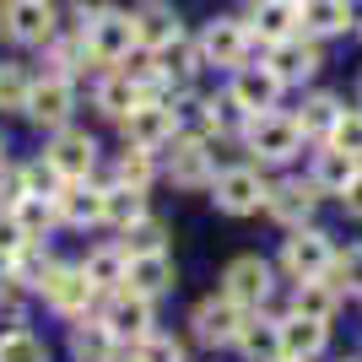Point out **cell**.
<instances>
[{"label": "cell", "mask_w": 362, "mask_h": 362, "mask_svg": "<svg viewBox=\"0 0 362 362\" xmlns=\"http://www.w3.org/2000/svg\"><path fill=\"white\" fill-rule=\"evenodd\" d=\"M222 298H227V303H238L243 314H249V308H259V303L271 298V259L238 255V259L222 271Z\"/></svg>", "instance_id": "obj_7"}, {"label": "cell", "mask_w": 362, "mask_h": 362, "mask_svg": "<svg viewBox=\"0 0 362 362\" xmlns=\"http://www.w3.org/2000/svg\"><path fill=\"white\" fill-rule=\"evenodd\" d=\"M346 16H351V33L362 38V0H346Z\"/></svg>", "instance_id": "obj_44"}, {"label": "cell", "mask_w": 362, "mask_h": 362, "mask_svg": "<svg viewBox=\"0 0 362 362\" xmlns=\"http://www.w3.org/2000/svg\"><path fill=\"white\" fill-rule=\"evenodd\" d=\"M168 173H173V184L179 189H211V151H206V141H179L173 146V163H168Z\"/></svg>", "instance_id": "obj_21"}, {"label": "cell", "mask_w": 362, "mask_h": 362, "mask_svg": "<svg viewBox=\"0 0 362 362\" xmlns=\"http://www.w3.org/2000/svg\"><path fill=\"white\" fill-rule=\"evenodd\" d=\"M44 157L60 168L71 184H81L92 173V163H98V141H92L87 130H71V124H65V130H54V141H49Z\"/></svg>", "instance_id": "obj_13"}, {"label": "cell", "mask_w": 362, "mask_h": 362, "mask_svg": "<svg viewBox=\"0 0 362 362\" xmlns=\"http://www.w3.org/2000/svg\"><path fill=\"white\" fill-rule=\"evenodd\" d=\"M173 287V259L163 255H136L130 265H124V287L119 292H136V298H163V292Z\"/></svg>", "instance_id": "obj_19"}, {"label": "cell", "mask_w": 362, "mask_h": 362, "mask_svg": "<svg viewBox=\"0 0 362 362\" xmlns=\"http://www.w3.org/2000/svg\"><path fill=\"white\" fill-rule=\"evenodd\" d=\"M0 163H6V136H0Z\"/></svg>", "instance_id": "obj_45"}, {"label": "cell", "mask_w": 362, "mask_h": 362, "mask_svg": "<svg viewBox=\"0 0 362 362\" xmlns=\"http://www.w3.org/2000/svg\"><path fill=\"white\" fill-rule=\"evenodd\" d=\"M271 71L281 76V87H298L319 71V44L314 38H287V44L271 49Z\"/></svg>", "instance_id": "obj_20"}, {"label": "cell", "mask_w": 362, "mask_h": 362, "mask_svg": "<svg viewBox=\"0 0 362 362\" xmlns=\"http://www.w3.org/2000/svg\"><path fill=\"white\" fill-rule=\"evenodd\" d=\"M22 195H28V184H22V168H6V163H0V206L11 211Z\"/></svg>", "instance_id": "obj_40"}, {"label": "cell", "mask_w": 362, "mask_h": 362, "mask_svg": "<svg viewBox=\"0 0 362 362\" xmlns=\"http://www.w3.org/2000/svg\"><path fill=\"white\" fill-rule=\"evenodd\" d=\"M265 195H271V184H265L259 168H222V173L211 179V200H216V211H227V216L259 211Z\"/></svg>", "instance_id": "obj_4"}, {"label": "cell", "mask_w": 362, "mask_h": 362, "mask_svg": "<svg viewBox=\"0 0 362 362\" xmlns=\"http://www.w3.org/2000/svg\"><path fill=\"white\" fill-rule=\"evenodd\" d=\"M330 146L362 163V108H341V119H335V130H330Z\"/></svg>", "instance_id": "obj_35"}, {"label": "cell", "mask_w": 362, "mask_h": 362, "mask_svg": "<svg viewBox=\"0 0 362 362\" xmlns=\"http://www.w3.org/2000/svg\"><path fill=\"white\" fill-rule=\"evenodd\" d=\"M60 222L71 227H98L103 222V189H87V184H65V195L54 200Z\"/></svg>", "instance_id": "obj_24"}, {"label": "cell", "mask_w": 362, "mask_h": 362, "mask_svg": "<svg viewBox=\"0 0 362 362\" xmlns=\"http://www.w3.org/2000/svg\"><path fill=\"white\" fill-rule=\"evenodd\" d=\"M362 173V163L357 157H346V151H335V146H325L314 157V173H308V184H314L319 195H346V184Z\"/></svg>", "instance_id": "obj_22"}, {"label": "cell", "mask_w": 362, "mask_h": 362, "mask_svg": "<svg viewBox=\"0 0 362 362\" xmlns=\"http://www.w3.org/2000/svg\"><path fill=\"white\" fill-rule=\"evenodd\" d=\"M341 206H346L351 216H362V173H357V179L346 184V195H341Z\"/></svg>", "instance_id": "obj_43"}, {"label": "cell", "mask_w": 362, "mask_h": 362, "mask_svg": "<svg viewBox=\"0 0 362 362\" xmlns=\"http://www.w3.org/2000/svg\"><path fill=\"white\" fill-rule=\"evenodd\" d=\"M292 119H298L303 136H325L330 141L335 119H341V103H335L330 92H314V98H303V114H292Z\"/></svg>", "instance_id": "obj_31"}, {"label": "cell", "mask_w": 362, "mask_h": 362, "mask_svg": "<svg viewBox=\"0 0 362 362\" xmlns=\"http://www.w3.org/2000/svg\"><path fill=\"white\" fill-rule=\"evenodd\" d=\"M233 346L249 362H281V325H271V319H243V330H238Z\"/></svg>", "instance_id": "obj_25"}, {"label": "cell", "mask_w": 362, "mask_h": 362, "mask_svg": "<svg viewBox=\"0 0 362 362\" xmlns=\"http://www.w3.org/2000/svg\"><path fill=\"white\" fill-rule=\"evenodd\" d=\"M335 308H341V292L330 287V281H298V292H292V314L303 319H319V325H330Z\"/></svg>", "instance_id": "obj_27"}, {"label": "cell", "mask_w": 362, "mask_h": 362, "mask_svg": "<svg viewBox=\"0 0 362 362\" xmlns=\"http://www.w3.org/2000/svg\"><path fill=\"white\" fill-rule=\"evenodd\" d=\"M330 341V325L319 319H303V314H287L281 319V362H314Z\"/></svg>", "instance_id": "obj_17"}, {"label": "cell", "mask_w": 362, "mask_h": 362, "mask_svg": "<svg viewBox=\"0 0 362 362\" xmlns=\"http://www.w3.org/2000/svg\"><path fill=\"white\" fill-rule=\"evenodd\" d=\"M136 362H184V346L173 341V335L151 330L146 341H136Z\"/></svg>", "instance_id": "obj_38"}, {"label": "cell", "mask_w": 362, "mask_h": 362, "mask_svg": "<svg viewBox=\"0 0 362 362\" xmlns=\"http://www.w3.org/2000/svg\"><path fill=\"white\" fill-rule=\"evenodd\" d=\"M71 108H76V92H71V81H65V76H44V81H33V87H28V103H22V114H28L33 124L65 130Z\"/></svg>", "instance_id": "obj_9"}, {"label": "cell", "mask_w": 362, "mask_h": 362, "mask_svg": "<svg viewBox=\"0 0 362 362\" xmlns=\"http://www.w3.org/2000/svg\"><path fill=\"white\" fill-rule=\"evenodd\" d=\"M249 44H255V38H249V28H243L238 16H216L211 28H206V38H200V54L211 65H233V71H238Z\"/></svg>", "instance_id": "obj_16"}, {"label": "cell", "mask_w": 362, "mask_h": 362, "mask_svg": "<svg viewBox=\"0 0 362 362\" xmlns=\"http://www.w3.org/2000/svg\"><path fill=\"white\" fill-rule=\"evenodd\" d=\"M330 287H335V292H362V249L335 255V265H330Z\"/></svg>", "instance_id": "obj_37"}, {"label": "cell", "mask_w": 362, "mask_h": 362, "mask_svg": "<svg viewBox=\"0 0 362 362\" xmlns=\"http://www.w3.org/2000/svg\"><path fill=\"white\" fill-rule=\"evenodd\" d=\"M243 308L238 303H227V298H206L195 303V314H189V325H195V341H206V346H233L243 330Z\"/></svg>", "instance_id": "obj_11"}, {"label": "cell", "mask_w": 362, "mask_h": 362, "mask_svg": "<svg viewBox=\"0 0 362 362\" xmlns=\"http://www.w3.org/2000/svg\"><path fill=\"white\" fill-rule=\"evenodd\" d=\"M124 249L119 243H103V249H92L87 259H81V276H87L98 292H114V287H124Z\"/></svg>", "instance_id": "obj_26"}, {"label": "cell", "mask_w": 362, "mask_h": 362, "mask_svg": "<svg viewBox=\"0 0 362 362\" xmlns=\"http://www.w3.org/2000/svg\"><path fill=\"white\" fill-rule=\"evenodd\" d=\"M163 238H168V227L151 222V216H141L136 227H124L119 249H124V259H136V255H163Z\"/></svg>", "instance_id": "obj_33"}, {"label": "cell", "mask_w": 362, "mask_h": 362, "mask_svg": "<svg viewBox=\"0 0 362 362\" xmlns=\"http://www.w3.org/2000/svg\"><path fill=\"white\" fill-rule=\"evenodd\" d=\"M60 28V16H54V0H11L6 16H0V33L11 38V44H38L44 49Z\"/></svg>", "instance_id": "obj_6"}, {"label": "cell", "mask_w": 362, "mask_h": 362, "mask_svg": "<svg viewBox=\"0 0 362 362\" xmlns=\"http://www.w3.org/2000/svg\"><path fill=\"white\" fill-rule=\"evenodd\" d=\"M103 11H108L103 0H76V16H81V28H92V22H98Z\"/></svg>", "instance_id": "obj_42"}, {"label": "cell", "mask_w": 362, "mask_h": 362, "mask_svg": "<svg viewBox=\"0 0 362 362\" xmlns=\"http://www.w3.org/2000/svg\"><path fill=\"white\" fill-rule=\"evenodd\" d=\"M119 130H124L130 146L157 151V146H168V141L179 136V119H173V108H168V103H141V108H130V114L119 119Z\"/></svg>", "instance_id": "obj_10"}, {"label": "cell", "mask_w": 362, "mask_h": 362, "mask_svg": "<svg viewBox=\"0 0 362 362\" xmlns=\"http://www.w3.org/2000/svg\"><path fill=\"white\" fill-rule=\"evenodd\" d=\"M357 98H362V81H357Z\"/></svg>", "instance_id": "obj_47"}, {"label": "cell", "mask_w": 362, "mask_h": 362, "mask_svg": "<svg viewBox=\"0 0 362 362\" xmlns=\"http://www.w3.org/2000/svg\"><path fill=\"white\" fill-rule=\"evenodd\" d=\"M146 103V98H141V87L136 81H130V76H103V81H98V108H103L108 119H124V114H130V108H141Z\"/></svg>", "instance_id": "obj_29"}, {"label": "cell", "mask_w": 362, "mask_h": 362, "mask_svg": "<svg viewBox=\"0 0 362 362\" xmlns=\"http://www.w3.org/2000/svg\"><path fill=\"white\" fill-rule=\"evenodd\" d=\"M28 71L22 65H0V108H22L28 103Z\"/></svg>", "instance_id": "obj_39"}, {"label": "cell", "mask_w": 362, "mask_h": 362, "mask_svg": "<svg viewBox=\"0 0 362 362\" xmlns=\"http://www.w3.org/2000/svg\"><path fill=\"white\" fill-rule=\"evenodd\" d=\"M330 265H335V249L319 227H292L287 243H281V271L292 281H330Z\"/></svg>", "instance_id": "obj_1"}, {"label": "cell", "mask_w": 362, "mask_h": 362, "mask_svg": "<svg viewBox=\"0 0 362 362\" xmlns=\"http://www.w3.org/2000/svg\"><path fill=\"white\" fill-rule=\"evenodd\" d=\"M319 206V189L308 179H287V184H271V195H265V211L276 216L281 227H308Z\"/></svg>", "instance_id": "obj_15"}, {"label": "cell", "mask_w": 362, "mask_h": 362, "mask_svg": "<svg viewBox=\"0 0 362 362\" xmlns=\"http://www.w3.org/2000/svg\"><path fill=\"white\" fill-rule=\"evenodd\" d=\"M141 216H146V189H124V184L103 189V222H114L124 233V227H136Z\"/></svg>", "instance_id": "obj_30"}, {"label": "cell", "mask_w": 362, "mask_h": 362, "mask_svg": "<svg viewBox=\"0 0 362 362\" xmlns=\"http://www.w3.org/2000/svg\"><path fill=\"white\" fill-rule=\"evenodd\" d=\"M243 141H249V151H255L259 163H292L303 151V130H298L292 114H259V119H249Z\"/></svg>", "instance_id": "obj_2"}, {"label": "cell", "mask_w": 362, "mask_h": 362, "mask_svg": "<svg viewBox=\"0 0 362 362\" xmlns=\"http://www.w3.org/2000/svg\"><path fill=\"white\" fill-rule=\"evenodd\" d=\"M130 22H136V49H151V54H163L168 44H179V38H184L179 11L163 6V0H146L141 11H130Z\"/></svg>", "instance_id": "obj_12"}, {"label": "cell", "mask_w": 362, "mask_h": 362, "mask_svg": "<svg viewBox=\"0 0 362 362\" xmlns=\"http://www.w3.org/2000/svg\"><path fill=\"white\" fill-rule=\"evenodd\" d=\"M22 243H28V238H22V227H16V216L6 211V216H0V259H11Z\"/></svg>", "instance_id": "obj_41"}, {"label": "cell", "mask_w": 362, "mask_h": 362, "mask_svg": "<svg viewBox=\"0 0 362 362\" xmlns=\"http://www.w3.org/2000/svg\"><path fill=\"white\" fill-rule=\"evenodd\" d=\"M287 6H303V0H287Z\"/></svg>", "instance_id": "obj_46"}, {"label": "cell", "mask_w": 362, "mask_h": 362, "mask_svg": "<svg viewBox=\"0 0 362 362\" xmlns=\"http://www.w3.org/2000/svg\"><path fill=\"white\" fill-rule=\"evenodd\" d=\"M38 292H44V303L54 314H65V319H87V308L98 303V287L81 276V265H49V276H44Z\"/></svg>", "instance_id": "obj_5"}, {"label": "cell", "mask_w": 362, "mask_h": 362, "mask_svg": "<svg viewBox=\"0 0 362 362\" xmlns=\"http://www.w3.org/2000/svg\"><path fill=\"white\" fill-rule=\"evenodd\" d=\"M119 184H124V189H146V184H151V151L124 146V157H119Z\"/></svg>", "instance_id": "obj_36"}, {"label": "cell", "mask_w": 362, "mask_h": 362, "mask_svg": "<svg viewBox=\"0 0 362 362\" xmlns=\"http://www.w3.org/2000/svg\"><path fill=\"white\" fill-rule=\"evenodd\" d=\"M346 362H362V357H346Z\"/></svg>", "instance_id": "obj_48"}, {"label": "cell", "mask_w": 362, "mask_h": 362, "mask_svg": "<svg viewBox=\"0 0 362 362\" xmlns=\"http://www.w3.org/2000/svg\"><path fill=\"white\" fill-rule=\"evenodd\" d=\"M249 28V38H259V44H287V38H298V6H287V0H259L255 16L243 22Z\"/></svg>", "instance_id": "obj_18"}, {"label": "cell", "mask_w": 362, "mask_h": 362, "mask_svg": "<svg viewBox=\"0 0 362 362\" xmlns=\"http://www.w3.org/2000/svg\"><path fill=\"white\" fill-rule=\"evenodd\" d=\"M81 38H87V54L98 65H119L130 49H136V22L124 11H103L92 28H81Z\"/></svg>", "instance_id": "obj_8"}, {"label": "cell", "mask_w": 362, "mask_h": 362, "mask_svg": "<svg viewBox=\"0 0 362 362\" xmlns=\"http://www.w3.org/2000/svg\"><path fill=\"white\" fill-rule=\"evenodd\" d=\"M11 216H16V227H22V238H28V243H33V238H44L49 227L60 222L54 200H38V195H22V200L11 206Z\"/></svg>", "instance_id": "obj_32"}, {"label": "cell", "mask_w": 362, "mask_h": 362, "mask_svg": "<svg viewBox=\"0 0 362 362\" xmlns=\"http://www.w3.org/2000/svg\"><path fill=\"white\" fill-rule=\"evenodd\" d=\"M103 325L114 341H146L151 335V298H136V292H114L103 308Z\"/></svg>", "instance_id": "obj_14"}, {"label": "cell", "mask_w": 362, "mask_h": 362, "mask_svg": "<svg viewBox=\"0 0 362 362\" xmlns=\"http://www.w3.org/2000/svg\"><path fill=\"white\" fill-rule=\"evenodd\" d=\"M298 22L308 38H330V33H351V16H346V0H303L298 6Z\"/></svg>", "instance_id": "obj_23"}, {"label": "cell", "mask_w": 362, "mask_h": 362, "mask_svg": "<svg viewBox=\"0 0 362 362\" xmlns=\"http://www.w3.org/2000/svg\"><path fill=\"white\" fill-rule=\"evenodd\" d=\"M276 98H281V76L271 65H238L233 71V87H227V103L238 108L243 119H259V114H276Z\"/></svg>", "instance_id": "obj_3"}, {"label": "cell", "mask_w": 362, "mask_h": 362, "mask_svg": "<svg viewBox=\"0 0 362 362\" xmlns=\"http://www.w3.org/2000/svg\"><path fill=\"white\" fill-rule=\"evenodd\" d=\"M0 362H49V346L33 330H11L0 335Z\"/></svg>", "instance_id": "obj_34"}, {"label": "cell", "mask_w": 362, "mask_h": 362, "mask_svg": "<svg viewBox=\"0 0 362 362\" xmlns=\"http://www.w3.org/2000/svg\"><path fill=\"white\" fill-rule=\"evenodd\" d=\"M71 351H76V362H114V351H119V341L108 335V325L98 319V325H76L71 330Z\"/></svg>", "instance_id": "obj_28"}]
</instances>
